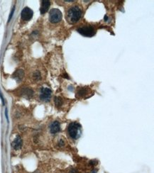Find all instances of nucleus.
Wrapping results in <instances>:
<instances>
[{
	"instance_id": "nucleus-15",
	"label": "nucleus",
	"mask_w": 154,
	"mask_h": 173,
	"mask_svg": "<svg viewBox=\"0 0 154 173\" xmlns=\"http://www.w3.org/2000/svg\"><path fill=\"white\" fill-rule=\"evenodd\" d=\"M107 16H105V17H104V21H107Z\"/></svg>"
},
{
	"instance_id": "nucleus-1",
	"label": "nucleus",
	"mask_w": 154,
	"mask_h": 173,
	"mask_svg": "<svg viewBox=\"0 0 154 173\" xmlns=\"http://www.w3.org/2000/svg\"><path fill=\"white\" fill-rule=\"evenodd\" d=\"M82 16V11L78 7L70 8L68 11V20L69 23H75L80 20Z\"/></svg>"
},
{
	"instance_id": "nucleus-6",
	"label": "nucleus",
	"mask_w": 154,
	"mask_h": 173,
	"mask_svg": "<svg viewBox=\"0 0 154 173\" xmlns=\"http://www.w3.org/2000/svg\"><path fill=\"white\" fill-rule=\"evenodd\" d=\"M33 14V11L30 8L25 7L21 11V19L24 21H29L32 18Z\"/></svg>"
},
{
	"instance_id": "nucleus-4",
	"label": "nucleus",
	"mask_w": 154,
	"mask_h": 173,
	"mask_svg": "<svg viewBox=\"0 0 154 173\" xmlns=\"http://www.w3.org/2000/svg\"><path fill=\"white\" fill-rule=\"evenodd\" d=\"M78 31L81 35L86 37H92L95 33V31L91 26H85L80 27L78 29Z\"/></svg>"
},
{
	"instance_id": "nucleus-12",
	"label": "nucleus",
	"mask_w": 154,
	"mask_h": 173,
	"mask_svg": "<svg viewBox=\"0 0 154 173\" xmlns=\"http://www.w3.org/2000/svg\"><path fill=\"white\" fill-rule=\"evenodd\" d=\"M55 104H56V107H60L63 105V99L59 97H55Z\"/></svg>"
},
{
	"instance_id": "nucleus-9",
	"label": "nucleus",
	"mask_w": 154,
	"mask_h": 173,
	"mask_svg": "<svg viewBox=\"0 0 154 173\" xmlns=\"http://www.w3.org/2000/svg\"><path fill=\"white\" fill-rule=\"evenodd\" d=\"M11 145H12L13 148H14L15 150H19V149L21 148V146H22V140H21V137L18 135Z\"/></svg>"
},
{
	"instance_id": "nucleus-2",
	"label": "nucleus",
	"mask_w": 154,
	"mask_h": 173,
	"mask_svg": "<svg viewBox=\"0 0 154 173\" xmlns=\"http://www.w3.org/2000/svg\"><path fill=\"white\" fill-rule=\"evenodd\" d=\"M68 131L70 138L76 139L80 136L81 133V126L78 123L72 122L68 126Z\"/></svg>"
},
{
	"instance_id": "nucleus-3",
	"label": "nucleus",
	"mask_w": 154,
	"mask_h": 173,
	"mask_svg": "<svg viewBox=\"0 0 154 173\" xmlns=\"http://www.w3.org/2000/svg\"><path fill=\"white\" fill-rule=\"evenodd\" d=\"M49 19L51 23H58L62 19V13L58 9H52L49 13Z\"/></svg>"
},
{
	"instance_id": "nucleus-14",
	"label": "nucleus",
	"mask_w": 154,
	"mask_h": 173,
	"mask_svg": "<svg viewBox=\"0 0 154 173\" xmlns=\"http://www.w3.org/2000/svg\"><path fill=\"white\" fill-rule=\"evenodd\" d=\"M59 144H60V146H63V145H64V142H63V140H60V143H59Z\"/></svg>"
},
{
	"instance_id": "nucleus-13",
	"label": "nucleus",
	"mask_w": 154,
	"mask_h": 173,
	"mask_svg": "<svg viewBox=\"0 0 154 173\" xmlns=\"http://www.w3.org/2000/svg\"><path fill=\"white\" fill-rule=\"evenodd\" d=\"M14 8H13L12 11H11V14H10V17H9V21L11 20V17H12V15H13V13H14Z\"/></svg>"
},
{
	"instance_id": "nucleus-10",
	"label": "nucleus",
	"mask_w": 154,
	"mask_h": 173,
	"mask_svg": "<svg viewBox=\"0 0 154 173\" xmlns=\"http://www.w3.org/2000/svg\"><path fill=\"white\" fill-rule=\"evenodd\" d=\"M23 74H23V70H17V71L14 74V78H15L17 81H20V80L23 79Z\"/></svg>"
},
{
	"instance_id": "nucleus-11",
	"label": "nucleus",
	"mask_w": 154,
	"mask_h": 173,
	"mask_svg": "<svg viewBox=\"0 0 154 173\" xmlns=\"http://www.w3.org/2000/svg\"><path fill=\"white\" fill-rule=\"evenodd\" d=\"M78 94L79 96H80V97H85V96L88 94V90H87L86 88H85V87L80 88V89L78 90Z\"/></svg>"
},
{
	"instance_id": "nucleus-7",
	"label": "nucleus",
	"mask_w": 154,
	"mask_h": 173,
	"mask_svg": "<svg viewBox=\"0 0 154 173\" xmlns=\"http://www.w3.org/2000/svg\"><path fill=\"white\" fill-rule=\"evenodd\" d=\"M50 5H51L50 2L48 1V0H43V1L41 2V7L40 9L41 14H43L47 12L49 7H50Z\"/></svg>"
},
{
	"instance_id": "nucleus-5",
	"label": "nucleus",
	"mask_w": 154,
	"mask_h": 173,
	"mask_svg": "<svg viewBox=\"0 0 154 173\" xmlns=\"http://www.w3.org/2000/svg\"><path fill=\"white\" fill-rule=\"evenodd\" d=\"M52 92L49 88L43 87L41 90L40 99L43 102H49L51 99Z\"/></svg>"
},
{
	"instance_id": "nucleus-8",
	"label": "nucleus",
	"mask_w": 154,
	"mask_h": 173,
	"mask_svg": "<svg viewBox=\"0 0 154 173\" xmlns=\"http://www.w3.org/2000/svg\"><path fill=\"white\" fill-rule=\"evenodd\" d=\"M60 129V126L58 121H54V122H53L50 126V131L53 134H55V133L59 132Z\"/></svg>"
}]
</instances>
